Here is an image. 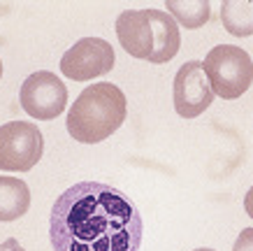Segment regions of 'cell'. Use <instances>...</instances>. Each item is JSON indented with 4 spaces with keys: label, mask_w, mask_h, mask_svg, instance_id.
<instances>
[{
    "label": "cell",
    "mask_w": 253,
    "mask_h": 251,
    "mask_svg": "<svg viewBox=\"0 0 253 251\" xmlns=\"http://www.w3.org/2000/svg\"><path fill=\"white\" fill-rule=\"evenodd\" d=\"M128 102L116 84L100 82L77 96L68 112V133L82 145H98L123 126Z\"/></svg>",
    "instance_id": "cell-3"
},
{
    "label": "cell",
    "mask_w": 253,
    "mask_h": 251,
    "mask_svg": "<svg viewBox=\"0 0 253 251\" xmlns=\"http://www.w3.org/2000/svg\"><path fill=\"white\" fill-rule=\"evenodd\" d=\"M232 251H253V228H244L239 233Z\"/></svg>",
    "instance_id": "cell-12"
},
{
    "label": "cell",
    "mask_w": 253,
    "mask_h": 251,
    "mask_svg": "<svg viewBox=\"0 0 253 251\" xmlns=\"http://www.w3.org/2000/svg\"><path fill=\"white\" fill-rule=\"evenodd\" d=\"M202 70L209 79L214 96L223 100H235L249 91L253 84L251 56L235 45H218L205 56Z\"/></svg>",
    "instance_id": "cell-4"
},
{
    "label": "cell",
    "mask_w": 253,
    "mask_h": 251,
    "mask_svg": "<svg viewBox=\"0 0 253 251\" xmlns=\"http://www.w3.org/2000/svg\"><path fill=\"white\" fill-rule=\"evenodd\" d=\"M223 28L235 38L253 35V0H225L221 7Z\"/></svg>",
    "instance_id": "cell-10"
},
{
    "label": "cell",
    "mask_w": 253,
    "mask_h": 251,
    "mask_svg": "<svg viewBox=\"0 0 253 251\" xmlns=\"http://www.w3.org/2000/svg\"><path fill=\"white\" fill-rule=\"evenodd\" d=\"M0 251H26V249H23L21 244L16 242V237H7L5 242L0 244Z\"/></svg>",
    "instance_id": "cell-13"
},
{
    "label": "cell",
    "mask_w": 253,
    "mask_h": 251,
    "mask_svg": "<svg viewBox=\"0 0 253 251\" xmlns=\"http://www.w3.org/2000/svg\"><path fill=\"white\" fill-rule=\"evenodd\" d=\"M114 47L102 38H84L72 45L61 58V72L75 82H88L114 68Z\"/></svg>",
    "instance_id": "cell-7"
},
{
    "label": "cell",
    "mask_w": 253,
    "mask_h": 251,
    "mask_svg": "<svg viewBox=\"0 0 253 251\" xmlns=\"http://www.w3.org/2000/svg\"><path fill=\"white\" fill-rule=\"evenodd\" d=\"M244 209H246V214L253 219V186L249 189V193L244 196Z\"/></svg>",
    "instance_id": "cell-14"
},
{
    "label": "cell",
    "mask_w": 253,
    "mask_h": 251,
    "mask_svg": "<svg viewBox=\"0 0 253 251\" xmlns=\"http://www.w3.org/2000/svg\"><path fill=\"white\" fill-rule=\"evenodd\" d=\"M0 77H2V61H0Z\"/></svg>",
    "instance_id": "cell-15"
},
{
    "label": "cell",
    "mask_w": 253,
    "mask_h": 251,
    "mask_svg": "<svg viewBox=\"0 0 253 251\" xmlns=\"http://www.w3.org/2000/svg\"><path fill=\"white\" fill-rule=\"evenodd\" d=\"M144 223L128 196L100 182H79L51 207L54 251H139Z\"/></svg>",
    "instance_id": "cell-1"
},
{
    "label": "cell",
    "mask_w": 253,
    "mask_h": 251,
    "mask_svg": "<svg viewBox=\"0 0 253 251\" xmlns=\"http://www.w3.org/2000/svg\"><path fill=\"white\" fill-rule=\"evenodd\" d=\"M195 251H214V249H195Z\"/></svg>",
    "instance_id": "cell-16"
},
{
    "label": "cell",
    "mask_w": 253,
    "mask_h": 251,
    "mask_svg": "<svg viewBox=\"0 0 253 251\" xmlns=\"http://www.w3.org/2000/svg\"><path fill=\"white\" fill-rule=\"evenodd\" d=\"M165 7L172 12V19L184 28H202L211 14L207 0H168Z\"/></svg>",
    "instance_id": "cell-11"
},
{
    "label": "cell",
    "mask_w": 253,
    "mask_h": 251,
    "mask_svg": "<svg viewBox=\"0 0 253 251\" xmlns=\"http://www.w3.org/2000/svg\"><path fill=\"white\" fill-rule=\"evenodd\" d=\"M31 207V189L23 179L0 177V221H16Z\"/></svg>",
    "instance_id": "cell-9"
},
{
    "label": "cell",
    "mask_w": 253,
    "mask_h": 251,
    "mask_svg": "<svg viewBox=\"0 0 253 251\" xmlns=\"http://www.w3.org/2000/svg\"><path fill=\"white\" fill-rule=\"evenodd\" d=\"M44 151V137L33 121H9L0 126V170L28 172Z\"/></svg>",
    "instance_id": "cell-5"
},
{
    "label": "cell",
    "mask_w": 253,
    "mask_h": 251,
    "mask_svg": "<svg viewBox=\"0 0 253 251\" xmlns=\"http://www.w3.org/2000/svg\"><path fill=\"white\" fill-rule=\"evenodd\" d=\"M172 100L181 119H195L214 102V91L200 61H188L179 68L172 86Z\"/></svg>",
    "instance_id": "cell-8"
},
{
    "label": "cell",
    "mask_w": 253,
    "mask_h": 251,
    "mask_svg": "<svg viewBox=\"0 0 253 251\" xmlns=\"http://www.w3.org/2000/svg\"><path fill=\"white\" fill-rule=\"evenodd\" d=\"M19 100L26 114H31L38 121H49L63 114L68 105V89L61 82V77H56L49 70H40L35 75L26 77Z\"/></svg>",
    "instance_id": "cell-6"
},
{
    "label": "cell",
    "mask_w": 253,
    "mask_h": 251,
    "mask_svg": "<svg viewBox=\"0 0 253 251\" xmlns=\"http://www.w3.org/2000/svg\"><path fill=\"white\" fill-rule=\"evenodd\" d=\"M116 38L132 58L172 61L181 47L179 23L163 9H126L116 16Z\"/></svg>",
    "instance_id": "cell-2"
}]
</instances>
